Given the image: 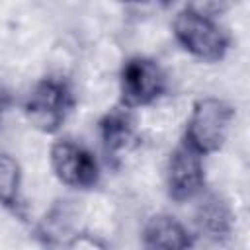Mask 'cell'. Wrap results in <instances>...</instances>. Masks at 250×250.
<instances>
[{
	"mask_svg": "<svg viewBox=\"0 0 250 250\" xmlns=\"http://www.w3.org/2000/svg\"><path fill=\"white\" fill-rule=\"evenodd\" d=\"M232 117L234 109L229 102L213 96L197 100L186 123L184 145H188L201 156L217 152L219 148H223L229 137Z\"/></svg>",
	"mask_w": 250,
	"mask_h": 250,
	"instance_id": "6da1fadb",
	"label": "cell"
},
{
	"mask_svg": "<svg viewBox=\"0 0 250 250\" xmlns=\"http://www.w3.org/2000/svg\"><path fill=\"white\" fill-rule=\"evenodd\" d=\"M74 107V92L64 78L47 76L39 80L25 98L27 121L41 133H57Z\"/></svg>",
	"mask_w": 250,
	"mask_h": 250,
	"instance_id": "7a4b0ae2",
	"label": "cell"
},
{
	"mask_svg": "<svg viewBox=\"0 0 250 250\" xmlns=\"http://www.w3.org/2000/svg\"><path fill=\"white\" fill-rule=\"evenodd\" d=\"M174 37L184 51L199 61L217 62L229 51V37L215 18L197 14L189 8L182 10L174 20Z\"/></svg>",
	"mask_w": 250,
	"mask_h": 250,
	"instance_id": "3957f363",
	"label": "cell"
},
{
	"mask_svg": "<svg viewBox=\"0 0 250 250\" xmlns=\"http://www.w3.org/2000/svg\"><path fill=\"white\" fill-rule=\"evenodd\" d=\"M166 90V74L160 64L148 57H131L119 72L121 104L127 107H143L154 104Z\"/></svg>",
	"mask_w": 250,
	"mask_h": 250,
	"instance_id": "277c9868",
	"label": "cell"
},
{
	"mask_svg": "<svg viewBox=\"0 0 250 250\" xmlns=\"http://www.w3.org/2000/svg\"><path fill=\"white\" fill-rule=\"evenodd\" d=\"M51 168L57 180L74 189H90L100 182V162L84 145L61 139L49 152Z\"/></svg>",
	"mask_w": 250,
	"mask_h": 250,
	"instance_id": "5b68a950",
	"label": "cell"
},
{
	"mask_svg": "<svg viewBox=\"0 0 250 250\" xmlns=\"http://www.w3.org/2000/svg\"><path fill=\"white\" fill-rule=\"evenodd\" d=\"M205 186V168L201 154L180 145L168 158L166 166V188L174 201H189L201 193Z\"/></svg>",
	"mask_w": 250,
	"mask_h": 250,
	"instance_id": "8992f818",
	"label": "cell"
},
{
	"mask_svg": "<svg viewBox=\"0 0 250 250\" xmlns=\"http://www.w3.org/2000/svg\"><path fill=\"white\" fill-rule=\"evenodd\" d=\"M100 139L109 156L127 152L137 141V125L131 107L119 105L105 111L98 123Z\"/></svg>",
	"mask_w": 250,
	"mask_h": 250,
	"instance_id": "52a82bcc",
	"label": "cell"
},
{
	"mask_svg": "<svg viewBox=\"0 0 250 250\" xmlns=\"http://www.w3.org/2000/svg\"><path fill=\"white\" fill-rule=\"evenodd\" d=\"M232 223H234V217H232L229 203L217 193L205 195L203 201L195 209L197 230L211 242L227 240L232 232Z\"/></svg>",
	"mask_w": 250,
	"mask_h": 250,
	"instance_id": "ba28073f",
	"label": "cell"
},
{
	"mask_svg": "<svg viewBox=\"0 0 250 250\" xmlns=\"http://www.w3.org/2000/svg\"><path fill=\"white\" fill-rule=\"evenodd\" d=\"M145 248H166L184 250L193 246V236L189 230L172 215H152L143 229Z\"/></svg>",
	"mask_w": 250,
	"mask_h": 250,
	"instance_id": "9c48e42d",
	"label": "cell"
},
{
	"mask_svg": "<svg viewBox=\"0 0 250 250\" xmlns=\"http://www.w3.org/2000/svg\"><path fill=\"white\" fill-rule=\"evenodd\" d=\"M0 205L21 215V168L6 150H0Z\"/></svg>",
	"mask_w": 250,
	"mask_h": 250,
	"instance_id": "30bf717a",
	"label": "cell"
},
{
	"mask_svg": "<svg viewBox=\"0 0 250 250\" xmlns=\"http://www.w3.org/2000/svg\"><path fill=\"white\" fill-rule=\"evenodd\" d=\"M72 219H74L72 209L64 201L62 203H57L41 219V223L37 227V236L43 240V244H62V238L64 236H70L72 238L76 234L72 230Z\"/></svg>",
	"mask_w": 250,
	"mask_h": 250,
	"instance_id": "8fae6325",
	"label": "cell"
},
{
	"mask_svg": "<svg viewBox=\"0 0 250 250\" xmlns=\"http://www.w3.org/2000/svg\"><path fill=\"white\" fill-rule=\"evenodd\" d=\"M188 8L197 14L217 18L219 14H223L227 10V0H191Z\"/></svg>",
	"mask_w": 250,
	"mask_h": 250,
	"instance_id": "7c38bea8",
	"label": "cell"
},
{
	"mask_svg": "<svg viewBox=\"0 0 250 250\" xmlns=\"http://www.w3.org/2000/svg\"><path fill=\"white\" fill-rule=\"evenodd\" d=\"M10 104H12V96H10V92H8L6 88L0 86V121H2V117L6 115Z\"/></svg>",
	"mask_w": 250,
	"mask_h": 250,
	"instance_id": "4fadbf2b",
	"label": "cell"
},
{
	"mask_svg": "<svg viewBox=\"0 0 250 250\" xmlns=\"http://www.w3.org/2000/svg\"><path fill=\"white\" fill-rule=\"evenodd\" d=\"M123 2H131V4H135V2H146V0H123Z\"/></svg>",
	"mask_w": 250,
	"mask_h": 250,
	"instance_id": "5bb4252c",
	"label": "cell"
}]
</instances>
